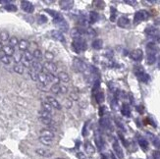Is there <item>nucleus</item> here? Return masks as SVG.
I'll use <instances>...</instances> for the list:
<instances>
[{
    "instance_id": "obj_1",
    "label": "nucleus",
    "mask_w": 160,
    "mask_h": 159,
    "mask_svg": "<svg viewBox=\"0 0 160 159\" xmlns=\"http://www.w3.org/2000/svg\"><path fill=\"white\" fill-rule=\"evenodd\" d=\"M72 47L76 53H81L86 50L88 44H86V41L84 38H78V40H74V41H73Z\"/></svg>"
},
{
    "instance_id": "obj_2",
    "label": "nucleus",
    "mask_w": 160,
    "mask_h": 159,
    "mask_svg": "<svg viewBox=\"0 0 160 159\" xmlns=\"http://www.w3.org/2000/svg\"><path fill=\"white\" fill-rule=\"evenodd\" d=\"M53 23L56 27H57V29H59L58 30L59 32H68V29H69V25L67 24V22L65 21V19L63 18L62 15H59L57 18L53 19Z\"/></svg>"
},
{
    "instance_id": "obj_3",
    "label": "nucleus",
    "mask_w": 160,
    "mask_h": 159,
    "mask_svg": "<svg viewBox=\"0 0 160 159\" xmlns=\"http://www.w3.org/2000/svg\"><path fill=\"white\" fill-rule=\"evenodd\" d=\"M73 66H74L76 71L80 72V73L86 74V72L88 71V65H86L83 60L79 59V58H74V60H73Z\"/></svg>"
},
{
    "instance_id": "obj_4",
    "label": "nucleus",
    "mask_w": 160,
    "mask_h": 159,
    "mask_svg": "<svg viewBox=\"0 0 160 159\" xmlns=\"http://www.w3.org/2000/svg\"><path fill=\"white\" fill-rule=\"evenodd\" d=\"M135 74H136L137 79L142 83H147L150 80L149 75L145 73L144 70L142 69V67H136L135 68Z\"/></svg>"
},
{
    "instance_id": "obj_5",
    "label": "nucleus",
    "mask_w": 160,
    "mask_h": 159,
    "mask_svg": "<svg viewBox=\"0 0 160 159\" xmlns=\"http://www.w3.org/2000/svg\"><path fill=\"white\" fill-rule=\"evenodd\" d=\"M149 17V13L145 10H139V11H137L136 14H135V17H134V23L135 24H137L139 22H142V21H145L148 19Z\"/></svg>"
},
{
    "instance_id": "obj_6",
    "label": "nucleus",
    "mask_w": 160,
    "mask_h": 159,
    "mask_svg": "<svg viewBox=\"0 0 160 159\" xmlns=\"http://www.w3.org/2000/svg\"><path fill=\"white\" fill-rule=\"evenodd\" d=\"M94 141L99 150H101L103 147H104V141H103L101 134H100V132H98V130L95 131L94 133Z\"/></svg>"
},
{
    "instance_id": "obj_7",
    "label": "nucleus",
    "mask_w": 160,
    "mask_h": 159,
    "mask_svg": "<svg viewBox=\"0 0 160 159\" xmlns=\"http://www.w3.org/2000/svg\"><path fill=\"white\" fill-rule=\"evenodd\" d=\"M144 56V52L142 49H135L130 53V57L134 61H141Z\"/></svg>"
},
{
    "instance_id": "obj_8",
    "label": "nucleus",
    "mask_w": 160,
    "mask_h": 159,
    "mask_svg": "<svg viewBox=\"0 0 160 159\" xmlns=\"http://www.w3.org/2000/svg\"><path fill=\"white\" fill-rule=\"evenodd\" d=\"M86 35L85 30L82 29H79V28H74L71 30V37L74 40H78V38H83V35Z\"/></svg>"
},
{
    "instance_id": "obj_9",
    "label": "nucleus",
    "mask_w": 160,
    "mask_h": 159,
    "mask_svg": "<svg viewBox=\"0 0 160 159\" xmlns=\"http://www.w3.org/2000/svg\"><path fill=\"white\" fill-rule=\"evenodd\" d=\"M113 150L118 158H120V159L124 158V152H123V149L121 148V146H120V144L117 141H115L113 143Z\"/></svg>"
},
{
    "instance_id": "obj_10",
    "label": "nucleus",
    "mask_w": 160,
    "mask_h": 159,
    "mask_svg": "<svg viewBox=\"0 0 160 159\" xmlns=\"http://www.w3.org/2000/svg\"><path fill=\"white\" fill-rule=\"evenodd\" d=\"M21 6L22 9L27 13H33V10H35V7H33V5L30 1H22Z\"/></svg>"
},
{
    "instance_id": "obj_11",
    "label": "nucleus",
    "mask_w": 160,
    "mask_h": 159,
    "mask_svg": "<svg viewBox=\"0 0 160 159\" xmlns=\"http://www.w3.org/2000/svg\"><path fill=\"white\" fill-rule=\"evenodd\" d=\"M46 99H47V103H49L53 108H55V109H57V110H61L62 106H61V104L59 103V101L56 98H54V97H52V96H47Z\"/></svg>"
},
{
    "instance_id": "obj_12",
    "label": "nucleus",
    "mask_w": 160,
    "mask_h": 159,
    "mask_svg": "<svg viewBox=\"0 0 160 159\" xmlns=\"http://www.w3.org/2000/svg\"><path fill=\"white\" fill-rule=\"evenodd\" d=\"M43 68H45L47 71H48V73H51V74L55 73V72L57 71V66H56L52 61L51 62H50V61H46V62H44Z\"/></svg>"
},
{
    "instance_id": "obj_13",
    "label": "nucleus",
    "mask_w": 160,
    "mask_h": 159,
    "mask_svg": "<svg viewBox=\"0 0 160 159\" xmlns=\"http://www.w3.org/2000/svg\"><path fill=\"white\" fill-rule=\"evenodd\" d=\"M51 37L54 38L55 40L60 41V42H64L65 41V37H64L63 33L61 32H59L58 30H54L51 32Z\"/></svg>"
},
{
    "instance_id": "obj_14",
    "label": "nucleus",
    "mask_w": 160,
    "mask_h": 159,
    "mask_svg": "<svg viewBox=\"0 0 160 159\" xmlns=\"http://www.w3.org/2000/svg\"><path fill=\"white\" fill-rule=\"evenodd\" d=\"M35 152L38 153L39 156H41V157H51L53 155L52 151H50L49 149H46V148H38L35 150Z\"/></svg>"
},
{
    "instance_id": "obj_15",
    "label": "nucleus",
    "mask_w": 160,
    "mask_h": 159,
    "mask_svg": "<svg viewBox=\"0 0 160 159\" xmlns=\"http://www.w3.org/2000/svg\"><path fill=\"white\" fill-rule=\"evenodd\" d=\"M59 4L63 10H70L74 5V1H72V0H61Z\"/></svg>"
},
{
    "instance_id": "obj_16",
    "label": "nucleus",
    "mask_w": 160,
    "mask_h": 159,
    "mask_svg": "<svg viewBox=\"0 0 160 159\" xmlns=\"http://www.w3.org/2000/svg\"><path fill=\"white\" fill-rule=\"evenodd\" d=\"M43 65H41L40 63L38 62V61H33L32 63V70H33L35 72H36L38 74L39 73H42L43 71Z\"/></svg>"
},
{
    "instance_id": "obj_17",
    "label": "nucleus",
    "mask_w": 160,
    "mask_h": 159,
    "mask_svg": "<svg viewBox=\"0 0 160 159\" xmlns=\"http://www.w3.org/2000/svg\"><path fill=\"white\" fill-rule=\"evenodd\" d=\"M144 33H147L148 37H157V35H158V30L153 27H147V29H145Z\"/></svg>"
},
{
    "instance_id": "obj_18",
    "label": "nucleus",
    "mask_w": 160,
    "mask_h": 159,
    "mask_svg": "<svg viewBox=\"0 0 160 159\" xmlns=\"http://www.w3.org/2000/svg\"><path fill=\"white\" fill-rule=\"evenodd\" d=\"M46 78H47V82L50 83H53V85H58L59 82H60V80L58 79V77L54 76V75L51 74V73H47Z\"/></svg>"
},
{
    "instance_id": "obj_19",
    "label": "nucleus",
    "mask_w": 160,
    "mask_h": 159,
    "mask_svg": "<svg viewBox=\"0 0 160 159\" xmlns=\"http://www.w3.org/2000/svg\"><path fill=\"white\" fill-rule=\"evenodd\" d=\"M130 25V20L127 17H120L119 20H118V26L120 28H126Z\"/></svg>"
},
{
    "instance_id": "obj_20",
    "label": "nucleus",
    "mask_w": 160,
    "mask_h": 159,
    "mask_svg": "<svg viewBox=\"0 0 160 159\" xmlns=\"http://www.w3.org/2000/svg\"><path fill=\"white\" fill-rule=\"evenodd\" d=\"M121 113H122L123 116L130 117V115H131V108H130V106H129V104H127V103H124V104L122 105Z\"/></svg>"
},
{
    "instance_id": "obj_21",
    "label": "nucleus",
    "mask_w": 160,
    "mask_h": 159,
    "mask_svg": "<svg viewBox=\"0 0 160 159\" xmlns=\"http://www.w3.org/2000/svg\"><path fill=\"white\" fill-rule=\"evenodd\" d=\"M156 61V56H155V52L154 51H149L147 54V63L148 65H152V64L155 63Z\"/></svg>"
},
{
    "instance_id": "obj_22",
    "label": "nucleus",
    "mask_w": 160,
    "mask_h": 159,
    "mask_svg": "<svg viewBox=\"0 0 160 159\" xmlns=\"http://www.w3.org/2000/svg\"><path fill=\"white\" fill-rule=\"evenodd\" d=\"M3 52H4V54L6 55V56H13L14 55V53H15V50H14V47L12 46H10V45H5L3 46Z\"/></svg>"
},
{
    "instance_id": "obj_23",
    "label": "nucleus",
    "mask_w": 160,
    "mask_h": 159,
    "mask_svg": "<svg viewBox=\"0 0 160 159\" xmlns=\"http://www.w3.org/2000/svg\"><path fill=\"white\" fill-rule=\"evenodd\" d=\"M40 136H45V138H49L53 139H54V133H53L51 130L43 129L40 131Z\"/></svg>"
},
{
    "instance_id": "obj_24",
    "label": "nucleus",
    "mask_w": 160,
    "mask_h": 159,
    "mask_svg": "<svg viewBox=\"0 0 160 159\" xmlns=\"http://www.w3.org/2000/svg\"><path fill=\"white\" fill-rule=\"evenodd\" d=\"M18 46H19V49L21 50V51H27L28 48H29V46H30V44L26 40H22L19 41Z\"/></svg>"
},
{
    "instance_id": "obj_25",
    "label": "nucleus",
    "mask_w": 160,
    "mask_h": 159,
    "mask_svg": "<svg viewBox=\"0 0 160 159\" xmlns=\"http://www.w3.org/2000/svg\"><path fill=\"white\" fill-rule=\"evenodd\" d=\"M57 77H58V79L63 83H68L70 81V76L68 75V73H66V72H60Z\"/></svg>"
},
{
    "instance_id": "obj_26",
    "label": "nucleus",
    "mask_w": 160,
    "mask_h": 159,
    "mask_svg": "<svg viewBox=\"0 0 160 159\" xmlns=\"http://www.w3.org/2000/svg\"><path fill=\"white\" fill-rule=\"evenodd\" d=\"M85 148H86V152L88 153V154H89V155L94 154L95 148H94V146H92V144H91V143H86V144H85Z\"/></svg>"
},
{
    "instance_id": "obj_27",
    "label": "nucleus",
    "mask_w": 160,
    "mask_h": 159,
    "mask_svg": "<svg viewBox=\"0 0 160 159\" xmlns=\"http://www.w3.org/2000/svg\"><path fill=\"white\" fill-rule=\"evenodd\" d=\"M103 46V41L102 40H99V38H96V40H94L92 41V47H93L94 49L96 50H99L101 49Z\"/></svg>"
},
{
    "instance_id": "obj_28",
    "label": "nucleus",
    "mask_w": 160,
    "mask_h": 159,
    "mask_svg": "<svg viewBox=\"0 0 160 159\" xmlns=\"http://www.w3.org/2000/svg\"><path fill=\"white\" fill-rule=\"evenodd\" d=\"M98 18H99V15H98V13L94 12V11H91V13H89V23L91 24H94L96 23Z\"/></svg>"
},
{
    "instance_id": "obj_29",
    "label": "nucleus",
    "mask_w": 160,
    "mask_h": 159,
    "mask_svg": "<svg viewBox=\"0 0 160 159\" xmlns=\"http://www.w3.org/2000/svg\"><path fill=\"white\" fill-rule=\"evenodd\" d=\"M33 59V52L29 51V50H27V51H25V53H24V56H23V60L29 63V62H32Z\"/></svg>"
},
{
    "instance_id": "obj_30",
    "label": "nucleus",
    "mask_w": 160,
    "mask_h": 159,
    "mask_svg": "<svg viewBox=\"0 0 160 159\" xmlns=\"http://www.w3.org/2000/svg\"><path fill=\"white\" fill-rule=\"evenodd\" d=\"M38 80L39 81V83H41V85H43V86H45L48 83V82H47V78H46V74H44L43 72L42 73H39L38 74Z\"/></svg>"
},
{
    "instance_id": "obj_31",
    "label": "nucleus",
    "mask_w": 160,
    "mask_h": 159,
    "mask_svg": "<svg viewBox=\"0 0 160 159\" xmlns=\"http://www.w3.org/2000/svg\"><path fill=\"white\" fill-rule=\"evenodd\" d=\"M99 124H100V126L102 128H104V129H108V128H110V126H111L110 121H109V119H107V118H101L99 121Z\"/></svg>"
},
{
    "instance_id": "obj_32",
    "label": "nucleus",
    "mask_w": 160,
    "mask_h": 159,
    "mask_svg": "<svg viewBox=\"0 0 160 159\" xmlns=\"http://www.w3.org/2000/svg\"><path fill=\"white\" fill-rule=\"evenodd\" d=\"M95 99H96V102L98 104H101V103L104 101V93L102 91H97L95 93Z\"/></svg>"
},
{
    "instance_id": "obj_33",
    "label": "nucleus",
    "mask_w": 160,
    "mask_h": 159,
    "mask_svg": "<svg viewBox=\"0 0 160 159\" xmlns=\"http://www.w3.org/2000/svg\"><path fill=\"white\" fill-rule=\"evenodd\" d=\"M14 71H15L17 74L22 75V74L24 73V71H25V67H24L23 64H21V63L16 64V65L14 66Z\"/></svg>"
},
{
    "instance_id": "obj_34",
    "label": "nucleus",
    "mask_w": 160,
    "mask_h": 159,
    "mask_svg": "<svg viewBox=\"0 0 160 159\" xmlns=\"http://www.w3.org/2000/svg\"><path fill=\"white\" fill-rule=\"evenodd\" d=\"M39 141L44 146H51L53 143V139L49 138H45V136H40L39 138Z\"/></svg>"
},
{
    "instance_id": "obj_35",
    "label": "nucleus",
    "mask_w": 160,
    "mask_h": 159,
    "mask_svg": "<svg viewBox=\"0 0 160 159\" xmlns=\"http://www.w3.org/2000/svg\"><path fill=\"white\" fill-rule=\"evenodd\" d=\"M41 106H42V110H43V111H46V112H48V113H52L53 107L49 104V103H47V102H42V103H41Z\"/></svg>"
},
{
    "instance_id": "obj_36",
    "label": "nucleus",
    "mask_w": 160,
    "mask_h": 159,
    "mask_svg": "<svg viewBox=\"0 0 160 159\" xmlns=\"http://www.w3.org/2000/svg\"><path fill=\"white\" fill-rule=\"evenodd\" d=\"M139 144L142 149H147L148 148V141L144 139H139Z\"/></svg>"
},
{
    "instance_id": "obj_37",
    "label": "nucleus",
    "mask_w": 160,
    "mask_h": 159,
    "mask_svg": "<svg viewBox=\"0 0 160 159\" xmlns=\"http://www.w3.org/2000/svg\"><path fill=\"white\" fill-rule=\"evenodd\" d=\"M9 33H8V32H6V30H2L1 33H0V40H1L2 41H7L9 40Z\"/></svg>"
},
{
    "instance_id": "obj_38",
    "label": "nucleus",
    "mask_w": 160,
    "mask_h": 159,
    "mask_svg": "<svg viewBox=\"0 0 160 159\" xmlns=\"http://www.w3.org/2000/svg\"><path fill=\"white\" fill-rule=\"evenodd\" d=\"M33 58H35V59H41V58H42V52H41L39 49L33 50Z\"/></svg>"
},
{
    "instance_id": "obj_39",
    "label": "nucleus",
    "mask_w": 160,
    "mask_h": 159,
    "mask_svg": "<svg viewBox=\"0 0 160 159\" xmlns=\"http://www.w3.org/2000/svg\"><path fill=\"white\" fill-rule=\"evenodd\" d=\"M13 59H14V61H15L17 64H19L22 61V59H23V55H22L21 53H19V52L18 53H14Z\"/></svg>"
},
{
    "instance_id": "obj_40",
    "label": "nucleus",
    "mask_w": 160,
    "mask_h": 159,
    "mask_svg": "<svg viewBox=\"0 0 160 159\" xmlns=\"http://www.w3.org/2000/svg\"><path fill=\"white\" fill-rule=\"evenodd\" d=\"M39 117L40 118H47V119H52V116H51V113H48L46 111H39Z\"/></svg>"
},
{
    "instance_id": "obj_41",
    "label": "nucleus",
    "mask_w": 160,
    "mask_h": 159,
    "mask_svg": "<svg viewBox=\"0 0 160 159\" xmlns=\"http://www.w3.org/2000/svg\"><path fill=\"white\" fill-rule=\"evenodd\" d=\"M9 45L10 46H12V47H15L16 45H18L19 44V40H18V38H17L16 37H11L9 38Z\"/></svg>"
},
{
    "instance_id": "obj_42",
    "label": "nucleus",
    "mask_w": 160,
    "mask_h": 159,
    "mask_svg": "<svg viewBox=\"0 0 160 159\" xmlns=\"http://www.w3.org/2000/svg\"><path fill=\"white\" fill-rule=\"evenodd\" d=\"M85 33L86 35H88V37H93L96 35V33H95V30L93 29H91V28H88L86 30H85Z\"/></svg>"
},
{
    "instance_id": "obj_43",
    "label": "nucleus",
    "mask_w": 160,
    "mask_h": 159,
    "mask_svg": "<svg viewBox=\"0 0 160 159\" xmlns=\"http://www.w3.org/2000/svg\"><path fill=\"white\" fill-rule=\"evenodd\" d=\"M4 9L5 10H7V11H10V12H15V11H17V7L15 6L14 4H7V5H5L4 6Z\"/></svg>"
},
{
    "instance_id": "obj_44",
    "label": "nucleus",
    "mask_w": 160,
    "mask_h": 159,
    "mask_svg": "<svg viewBox=\"0 0 160 159\" xmlns=\"http://www.w3.org/2000/svg\"><path fill=\"white\" fill-rule=\"evenodd\" d=\"M50 90H51V93H55V94H58L60 93V85H52L51 88H50Z\"/></svg>"
},
{
    "instance_id": "obj_45",
    "label": "nucleus",
    "mask_w": 160,
    "mask_h": 159,
    "mask_svg": "<svg viewBox=\"0 0 160 159\" xmlns=\"http://www.w3.org/2000/svg\"><path fill=\"white\" fill-rule=\"evenodd\" d=\"M0 61H1L2 63H4L5 65H8V64L11 63V57L6 56V55H3L2 57H0Z\"/></svg>"
},
{
    "instance_id": "obj_46",
    "label": "nucleus",
    "mask_w": 160,
    "mask_h": 159,
    "mask_svg": "<svg viewBox=\"0 0 160 159\" xmlns=\"http://www.w3.org/2000/svg\"><path fill=\"white\" fill-rule=\"evenodd\" d=\"M29 74H30V79H32L33 81H38V74L36 73V72H35L33 70L30 69V71H29Z\"/></svg>"
},
{
    "instance_id": "obj_47",
    "label": "nucleus",
    "mask_w": 160,
    "mask_h": 159,
    "mask_svg": "<svg viewBox=\"0 0 160 159\" xmlns=\"http://www.w3.org/2000/svg\"><path fill=\"white\" fill-rule=\"evenodd\" d=\"M44 57H45V59L47 61H50L51 62V60L54 58V55H53L52 52H49V51H46L45 53H44Z\"/></svg>"
},
{
    "instance_id": "obj_48",
    "label": "nucleus",
    "mask_w": 160,
    "mask_h": 159,
    "mask_svg": "<svg viewBox=\"0 0 160 159\" xmlns=\"http://www.w3.org/2000/svg\"><path fill=\"white\" fill-rule=\"evenodd\" d=\"M39 120H40V122L42 123L44 125H51L52 124V119H47V118H40L39 117Z\"/></svg>"
},
{
    "instance_id": "obj_49",
    "label": "nucleus",
    "mask_w": 160,
    "mask_h": 159,
    "mask_svg": "<svg viewBox=\"0 0 160 159\" xmlns=\"http://www.w3.org/2000/svg\"><path fill=\"white\" fill-rule=\"evenodd\" d=\"M64 104H65L67 109H70V108L72 107V104H73V103H72V100L70 99V98H69V99H68V98L65 99V100H64Z\"/></svg>"
},
{
    "instance_id": "obj_50",
    "label": "nucleus",
    "mask_w": 160,
    "mask_h": 159,
    "mask_svg": "<svg viewBox=\"0 0 160 159\" xmlns=\"http://www.w3.org/2000/svg\"><path fill=\"white\" fill-rule=\"evenodd\" d=\"M115 18H116V9L113 7H111V17H110V20L112 22L115 21Z\"/></svg>"
},
{
    "instance_id": "obj_51",
    "label": "nucleus",
    "mask_w": 160,
    "mask_h": 159,
    "mask_svg": "<svg viewBox=\"0 0 160 159\" xmlns=\"http://www.w3.org/2000/svg\"><path fill=\"white\" fill-rule=\"evenodd\" d=\"M99 86H100V82H99L98 80H97V81H95L94 86H93V88H92V91L96 93V91H97L98 88H99Z\"/></svg>"
},
{
    "instance_id": "obj_52",
    "label": "nucleus",
    "mask_w": 160,
    "mask_h": 159,
    "mask_svg": "<svg viewBox=\"0 0 160 159\" xmlns=\"http://www.w3.org/2000/svg\"><path fill=\"white\" fill-rule=\"evenodd\" d=\"M70 99L71 100H79V94L76 93H70Z\"/></svg>"
},
{
    "instance_id": "obj_53",
    "label": "nucleus",
    "mask_w": 160,
    "mask_h": 159,
    "mask_svg": "<svg viewBox=\"0 0 160 159\" xmlns=\"http://www.w3.org/2000/svg\"><path fill=\"white\" fill-rule=\"evenodd\" d=\"M152 143L154 144V146H156V147H158V148H160V139H159L153 138L152 139Z\"/></svg>"
},
{
    "instance_id": "obj_54",
    "label": "nucleus",
    "mask_w": 160,
    "mask_h": 159,
    "mask_svg": "<svg viewBox=\"0 0 160 159\" xmlns=\"http://www.w3.org/2000/svg\"><path fill=\"white\" fill-rule=\"evenodd\" d=\"M152 156H153V159H160V151L159 150H155V151H153Z\"/></svg>"
},
{
    "instance_id": "obj_55",
    "label": "nucleus",
    "mask_w": 160,
    "mask_h": 159,
    "mask_svg": "<svg viewBox=\"0 0 160 159\" xmlns=\"http://www.w3.org/2000/svg\"><path fill=\"white\" fill-rule=\"evenodd\" d=\"M125 3L130 4V5H132V6H135V5L137 4V1H136V0H126Z\"/></svg>"
},
{
    "instance_id": "obj_56",
    "label": "nucleus",
    "mask_w": 160,
    "mask_h": 159,
    "mask_svg": "<svg viewBox=\"0 0 160 159\" xmlns=\"http://www.w3.org/2000/svg\"><path fill=\"white\" fill-rule=\"evenodd\" d=\"M77 157H78L79 159H86V155L84 154L83 152H78V153H77Z\"/></svg>"
},
{
    "instance_id": "obj_57",
    "label": "nucleus",
    "mask_w": 160,
    "mask_h": 159,
    "mask_svg": "<svg viewBox=\"0 0 160 159\" xmlns=\"http://www.w3.org/2000/svg\"><path fill=\"white\" fill-rule=\"evenodd\" d=\"M39 23H46L47 22V19H46V17H44L43 15H40L39 16Z\"/></svg>"
},
{
    "instance_id": "obj_58",
    "label": "nucleus",
    "mask_w": 160,
    "mask_h": 159,
    "mask_svg": "<svg viewBox=\"0 0 160 159\" xmlns=\"http://www.w3.org/2000/svg\"><path fill=\"white\" fill-rule=\"evenodd\" d=\"M104 111H105L104 106H100V107H99V112H98V113H99L100 116H103V115H104Z\"/></svg>"
},
{
    "instance_id": "obj_59",
    "label": "nucleus",
    "mask_w": 160,
    "mask_h": 159,
    "mask_svg": "<svg viewBox=\"0 0 160 159\" xmlns=\"http://www.w3.org/2000/svg\"><path fill=\"white\" fill-rule=\"evenodd\" d=\"M67 91H68V90H67L66 86H61V85H60V93H66Z\"/></svg>"
},
{
    "instance_id": "obj_60",
    "label": "nucleus",
    "mask_w": 160,
    "mask_h": 159,
    "mask_svg": "<svg viewBox=\"0 0 160 159\" xmlns=\"http://www.w3.org/2000/svg\"><path fill=\"white\" fill-rule=\"evenodd\" d=\"M86 127H88V123H86L85 127L83 129V136H86L88 135V131H86Z\"/></svg>"
},
{
    "instance_id": "obj_61",
    "label": "nucleus",
    "mask_w": 160,
    "mask_h": 159,
    "mask_svg": "<svg viewBox=\"0 0 160 159\" xmlns=\"http://www.w3.org/2000/svg\"><path fill=\"white\" fill-rule=\"evenodd\" d=\"M3 46H4L3 44H2L1 42H0V50H2V49H3Z\"/></svg>"
},
{
    "instance_id": "obj_62",
    "label": "nucleus",
    "mask_w": 160,
    "mask_h": 159,
    "mask_svg": "<svg viewBox=\"0 0 160 159\" xmlns=\"http://www.w3.org/2000/svg\"><path fill=\"white\" fill-rule=\"evenodd\" d=\"M101 158H102V159H108V158L106 157V156L104 155V154H102V155H101Z\"/></svg>"
},
{
    "instance_id": "obj_63",
    "label": "nucleus",
    "mask_w": 160,
    "mask_h": 159,
    "mask_svg": "<svg viewBox=\"0 0 160 159\" xmlns=\"http://www.w3.org/2000/svg\"><path fill=\"white\" fill-rule=\"evenodd\" d=\"M56 159H65V158H60V157H59V158H56Z\"/></svg>"
}]
</instances>
